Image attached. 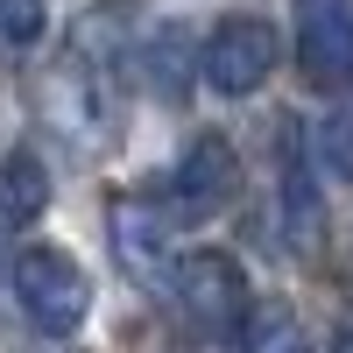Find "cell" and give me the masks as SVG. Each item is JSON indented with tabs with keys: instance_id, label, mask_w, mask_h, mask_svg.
Wrapping results in <instances>:
<instances>
[{
	"instance_id": "6da1fadb",
	"label": "cell",
	"mask_w": 353,
	"mask_h": 353,
	"mask_svg": "<svg viewBox=\"0 0 353 353\" xmlns=\"http://www.w3.org/2000/svg\"><path fill=\"white\" fill-rule=\"evenodd\" d=\"M14 297H21L36 332L64 339V332L85 325V311H92V276H85L78 254H64V248H28L14 261Z\"/></svg>"
},
{
	"instance_id": "9c48e42d",
	"label": "cell",
	"mask_w": 353,
	"mask_h": 353,
	"mask_svg": "<svg viewBox=\"0 0 353 353\" xmlns=\"http://www.w3.org/2000/svg\"><path fill=\"white\" fill-rule=\"evenodd\" d=\"M233 353H304V325H297V311H248L241 325H233Z\"/></svg>"
},
{
	"instance_id": "3957f363",
	"label": "cell",
	"mask_w": 353,
	"mask_h": 353,
	"mask_svg": "<svg viewBox=\"0 0 353 353\" xmlns=\"http://www.w3.org/2000/svg\"><path fill=\"white\" fill-rule=\"evenodd\" d=\"M170 297L198 332H233L248 318V269L219 248H198L170 269Z\"/></svg>"
},
{
	"instance_id": "8992f818",
	"label": "cell",
	"mask_w": 353,
	"mask_h": 353,
	"mask_svg": "<svg viewBox=\"0 0 353 353\" xmlns=\"http://www.w3.org/2000/svg\"><path fill=\"white\" fill-rule=\"evenodd\" d=\"M170 226H176L170 212H156V205H141V198H121L113 205V254H121L141 283H156V276L176 269L170 261Z\"/></svg>"
},
{
	"instance_id": "30bf717a",
	"label": "cell",
	"mask_w": 353,
	"mask_h": 353,
	"mask_svg": "<svg viewBox=\"0 0 353 353\" xmlns=\"http://www.w3.org/2000/svg\"><path fill=\"white\" fill-rule=\"evenodd\" d=\"M311 156H318V170H325V176L353 184V106H346V99L311 128Z\"/></svg>"
},
{
	"instance_id": "52a82bcc",
	"label": "cell",
	"mask_w": 353,
	"mask_h": 353,
	"mask_svg": "<svg viewBox=\"0 0 353 353\" xmlns=\"http://www.w3.org/2000/svg\"><path fill=\"white\" fill-rule=\"evenodd\" d=\"M50 205V163L36 149H8L0 156V226H28Z\"/></svg>"
},
{
	"instance_id": "ba28073f",
	"label": "cell",
	"mask_w": 353,
	"mask_h": 353,
	"mask_svg": "<svg viewBox=\"0 0 353 353\" xmlns=\"http://www.w3.org/2000/svg\"><path fill=\"white\" fill-rule=\"evenodd\" d=\"M191 57H198V50H191V36H184L176 21L149 36V85H156V92H163L170 106L191 92Z\"/></svg>"
},
{
	"instance_id": "277c9868",
	"label": "cell",
	"mask_w": 353,
	"mask_h": 353,
	"mask_svg": "<svg viewBox=\"0 0 353 353\" xmlns=\"http://www.w3.org/2000/svg\"><path fill=\"white\" fill-rule=\"evenodd\" d=\"M233 184H241L233 141H226V134H198L191 149H184V163L170 170V205H163V212H170L176 226H198V219H212L219 205L233 198Z\"/></svg>"
},
{
	"instance_id": "7c38bea8",
	"label": "cell",
	"mask_w": 353,
	"mask_h": 353,
	"mask_svg": "<svg viewBox=\"0 0 353 353\" xmlns=\"http://www.w3.org/2000/svg\"><path fill=\"white\" fill-rule=\"evenodd\" d=\"M332 353H353V332H339V346H332Z\"/></svg>"
},
{
	"instance_id": "7a4b0ae2",
	"label": "cell",
	"mask_w": 353,
	"mask_h": 353,
	"mask_svg": "<svg viewBox=\"0 0 353 353\" xmlns=\"http://www.w3.org/2000/svg\"><path fill=\"white\" fill-rule=\"evenodd\" d=\"M276 57H283V36H276L261 14H226L212 36H205L198 71H205V85H212L219 99H248V92L269 85Z\"/></svg>"
},
{
	"instance_id": "5b68a950",
	"label": "cell",
	"mask_w": 353,
	"mask_h": 353,
	"mask_svg": "<svg viewBox=\"0 0 353 353\" xmlns=\"http://www.w3.org/2000/svg\"><path fill=\"white\" fill-rule=\"evenodd\" d=\"M297 64L318 92L353 85V0H297Z\"/></svg>"
},
{
	"instance_id": "8fae6325",
	"label": "cell",
	"mask_w": 353,
	"mask_h": 353,
	"mask_svg": "<svg viewBox=\"0 0 353 353\" xmlns=\"http://www.w3.org/2000/svg\"><path fill=\"white\" fill-rule=\"evenodd\" d=\"M50 8L43 0H0V43H43Z\"/></svg>"
}]
</instances>
